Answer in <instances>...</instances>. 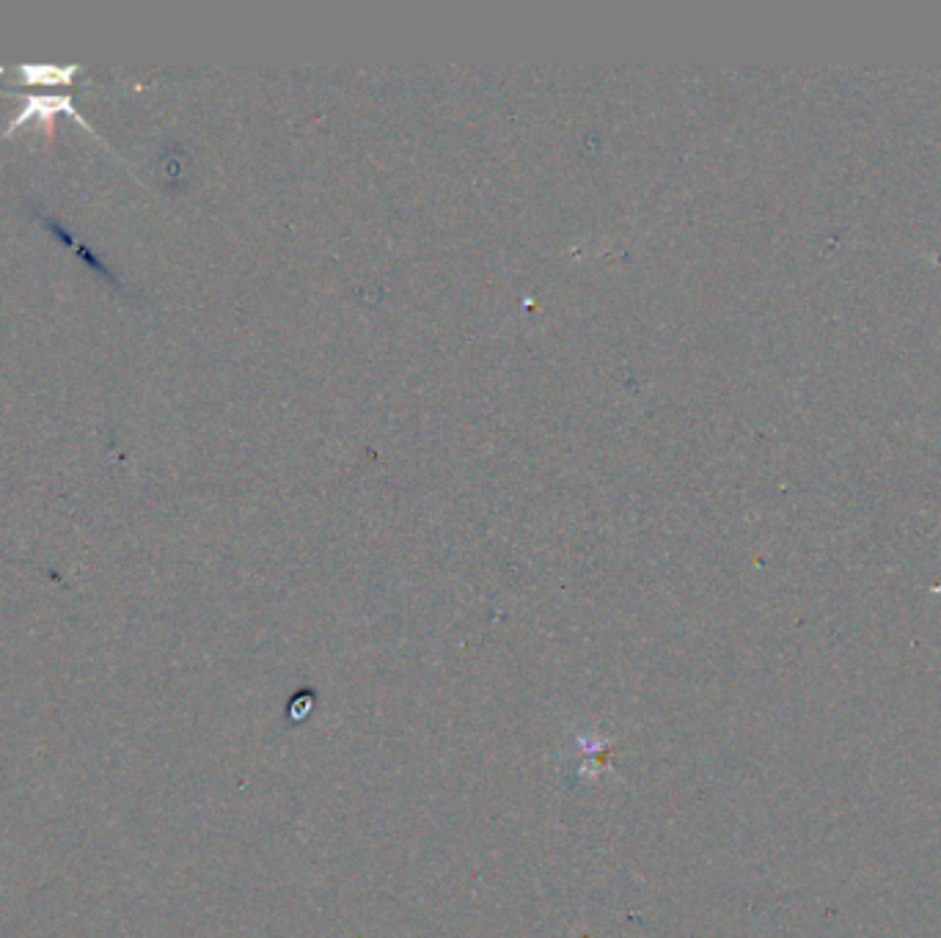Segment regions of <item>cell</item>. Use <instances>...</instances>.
<instances>
[{
  "mask_svg": "<svg viewBox=\"0 0 941 938\" xmlns=\"http://www.w3.org/2000/svg\"><path fill=\"white\" fill-rule=\"evenodd\" d=\"M61 113H69V116H72V119H78V122L83 124V127H86L91 135H94V138H100V135L94 133V127H91V124L86 122V119H83L78 111H75L72 100H69V97H58V94H53V97H50V94H45V97H31V100L25 102L23 111L14 116V122L9 124L6 135H14V133H17V127H20V124L31 122V119H42V122H45V127H47V135H53V119H56V116H61Z\"/></svg>",
  "mask_w": 941,
  "mask_h": 938,
  "instance_id": "1",
  "label": "cell"
},
{
  "mask_svg": "<svg viewBox=\"0 0 941 938\" xmlns=\"http://www.w3.org/2000/svg\"><path fill=\"white\" fill-rule=\"evenodd\" d=\"M47 226H50V229H53V232L58 234V237H61V240H64V243L69 245V248H75V251H78L80 254V259H86V265H91L94 267V270H97V273H100V276H105V278H111L113 284H119V281H116V276H113L111 270H108V267L102 265L100 259H97V256L91 254L89 248H86V245L80 243V240H75V237H72V234L67 232V229H64V226H61V223L58 221H53V218H47Z\"/></svg>",
  "mask_w": 941,
  "mask_h": 938,
  "instance_id": "3",
  "label": "cell"
},
{
  "mask_svg": "<svg viewBox=\"0 0 941 938\" xmlns=\"http://www.w3.org/2000/svg\"><path fill=\"white\" fill-rule=\"evenodd\" d=\"M17 78L23 80L25 86H42V89H58V86H69L75 75L80 72L78 64H69V67H56V64H20L14 69Z\"/></svg>",
  "mask_w": 941,
  "mask_h": 938,
  "instance_id": "2",
  "label": "cell"
}]
</instances>
